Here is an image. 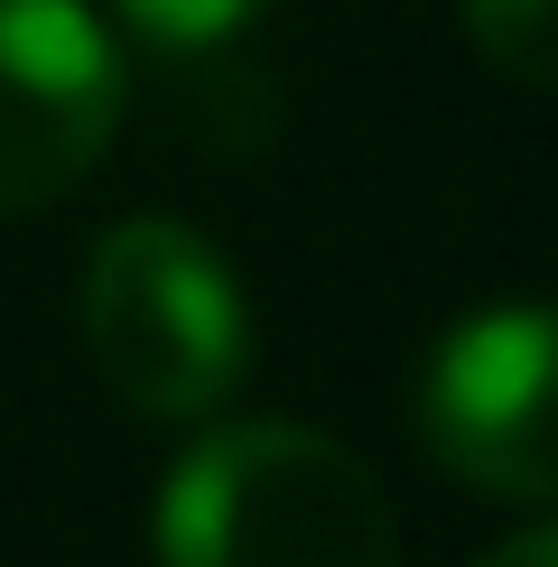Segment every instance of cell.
Segmentation results:
<instances>
[{
  "mask_svg": "<svg viewBox=\"0 0 558 567\" xmlns=\"http://www.w3.org/2000/svg\"><path fill=\"white\" fill-rule=\"evenodd\" d=\"M158 567H401V539L354 446L298 419H232L158 493Z\"/></svg>",
  "mask_w": 558,
  "mask_h": 567,
  "instance_id": "cell-1",
  "label": "cell"
},
{
  "mask_svg": "<svg viewBox=\"0 0 558 567\" xmlns=\"http://www.w3.org/2000/svg\"><path fill=\"white\" fill-rule=\"evenodd\" d=\"M84 344L140 419H205L251 363L242 279L196 224L131 215L84 261Z\"/></svg>",
  "mask_w": 558,
  "mask_h": 567,
  "instance_id": "cell-2",
  "label": "cell"
},
{
  "mask_svg": "<svg viewBox=\"0 0 558 567\" xmlns=\"http://www.w3.org/2000/svg\"><path fill=\"white\" fill-rule=\"evenodd\" d=\"M418 437L494 503H558V307H484L418 372Z\"/></svg>",
  "mask_w": 558,
  "mask_h": 567,
  "instance_id": "cell-3",
  "label": "cell"
},
{
  "mask_svg": "<svg viewBox=\"0 0 558 567\" xmlns=\"http://www.w3.org/2000/svg\"><path fill=\"white\" fill-rule=\"evenodd\" d=\"M122 131V56L84 0H0V215H38Z\"/></svg>",
  "mask_w": 558,
  "mask_h": 567,
  "instance_id": "cell-4",
  "label": "cell"
},
{
  "mask_svg": "<svg viewBox=\"0 0 558 567\" xmlns=\"http://www.w3.org/2000/svg\"><path fill=\"white\" fill-rule=\"evenodd\" d=\"M456 10H465V38L484 47V65L558 93V0H456Z\"/></svg>",
  "mask_w": 558,
  "mask_h": 567,
  "instance_id": "cell-5",
  "label": "cell"
},
{
  "mask_svg": "<svg viewBox=\"0 0 558 567\" xmlns=\"http://www.w3.org/2000/svg\"><path fill=\"white\" fill-rule=\"evenodd\" d=\"M261 10H270V0H122V19H131V29L149 38V47H177V56L242 38Z\"/></svg>",
  "mask_w": 558,
  "mask_h": 567,
  "instance_id": "cell-6",
  "label": "cell"
},
{
  "mask_svg": "<svg viewBox=\"0 0 558 567\" xmlns=\"http://www.w3.org/2000/svg\"><path fill=\"white\" fill-rule=\"evenodd\" d=\"M475 567H558V522L521 530V539H503V549H484Z\"/></svg>",
  "mask_w": 558,
  "mask_h": 567,
  "instance_id": "cell-7",
  "label": "cell"
}]
</instances>
